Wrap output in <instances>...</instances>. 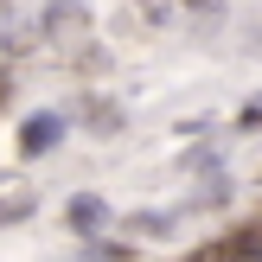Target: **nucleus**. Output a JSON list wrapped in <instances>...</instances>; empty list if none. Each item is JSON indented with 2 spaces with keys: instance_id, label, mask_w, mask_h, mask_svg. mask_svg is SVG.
<instances>
[{
  "instance_id": "1",
  "label": "nucleus",
  "mask_w": 262,
  "mask_h": 262,
  "mask_svg": "<svg viewBox=\"0 0 262 262\" xmlns=\"http://www.w3.org/2000/svg\"><path fill=\"white\" fill-rule=\"evenodd\" d=\"M58 135H64V128L51 122V115H38V122H26V135H19V147H26V154H45V147H51V141H58Z\"/></svg>"
},
{
  "instance_id": "3",
  "label": "nucleus",
  "mask_w": 262,
  "mask_h": 262,
  "mask_svg": "<svg viewBox=\"0 0 262 262\" xmlns=\"http://www.w3.org/2000/svg\"><path fill=\"white\" fill-rule=\"evenodd\" d=\"M186 7H205V0H186Z\"/></svg>"
},
{
  "instance_id": "2",
  "label": "nucleus",
  "mask_w": 262,
  "mask_h": 262,
  "mask_svg": "<svg viewBox=\"0 0 262 262\" xmlns=\"http://www.w3.org/2000/svg\"><path fill=\"white\" fill-rule=\"evenodd\" d=\"M71 224H77V230H96V224H102V205H96V199H77V205H71Z\"/></svg>"
}]
</instances>
